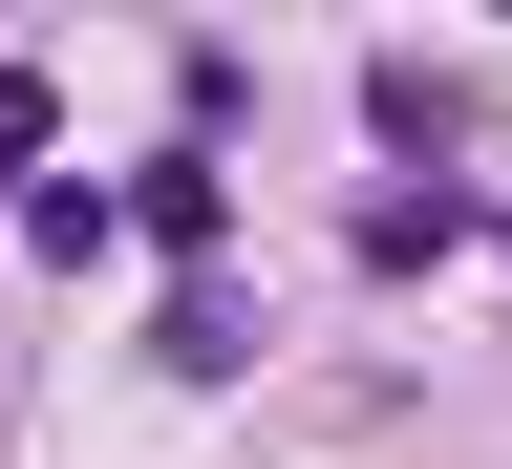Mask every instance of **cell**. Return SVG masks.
I'll return each instance as SVG.
<instances>
[{
    "mask_svg": "<svg viewBox=\"0 0 512 469\" xmlns=\"http://www.w3.org/2000/svg\"><path fill=\"white\" fill-rule=\"evenodd\" d=\"M363 128H384V150H406V192H448V150H470V64H363Z\"/></svg>",
    "mask_w": 512,
    "mask_h": 469,
    "instance_id": "6da1fadb",
    "label": "cell"
},
{
    "mask_svg": "<svg viewBox=\"0 0 512 469\" xmlns=\"http://www.w3.org/2000/svg\"><path fill=\"white\" fill-rule=\"evenodd\" d=\"M43 128H64V86H43V64H0V192H43Z\"/></svg>",
    "mask_w": 512,
    "mask_h": 469,
    "instance_id": "8992f818",
    "label": "cell"
},
{
    "mask_svg": "<svg viewBox=\"0 0 512 469\" xmlns=\"http://www.w3.org/2000/svg\"><path fill=\"white\" fill-rule=\"evenodd\" d=\"M107 235H128V192H64V171L22 192V256H107Z\"/></svg>",
    "mask_w": 512,
    "mask_h": 469,
    "instance_id": "5b68a950",
    "label": "cell"
},
{
    "mask_svg": "<svg viewBox=\"0 0 512 469\" xmlns=\"http://www.w3.org/2000/svg\"><path fill=\"white\" fill-rule=\"evenodd\" d=\"M342 256H363V278H448V256H470V192H384Z\"/></svg>",
    "mask_w": 512,
    "mask_h": 469,
    "instance_id": "3957f363",
    "label": "cell"
},
{
    "mask_svg": "<svg viewBox=\"0 0 512 469\" xmlns=\"http://www.w3.org/2000/svg\"><path fill=\"white\" fill-rule=\"evenodd\" d=\"M128 235H171V256H214V150H150V171H128Z\"/></svg>",
    "mask_w": 512,
    "mask_h": 469,
    "instance_id": "277c9868",
    "label": "cell"
},
{
    "mask_svg": "<svg viewBox=\"0 0 512 469\" xmlns=\"http://www.w3.org/2000/svg\"><path fill=\"white\" fill-rule=\"evenodd\" d=\"M491 256H512V214H491Z\"/></svg>",
    "mask_w": 512,
    "mask_h": 469,
    "instance_id": "52a82bcc",
    "label": "cell"
},
{
    "mask_svg": "<svg viewBox=\"0 0 512 469\" xmlns=\"http://www.w3.org/2000/svg\"><path fill=\"white\" fill-rule=\"evenodd\" d=\"M150 363H171V384H235V363H256V299H235V278H171Z\"/></svg>",
    "mask_w": 512,
    "mask_h": 469,
    "instance_id": "7a4b0ae2",
    "label": "cell"
}]
</instances>
